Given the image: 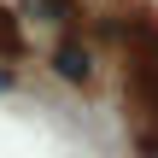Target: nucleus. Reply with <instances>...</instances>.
Returning <instances> with one entry per match:
<instances>
[{
	"label": "nucleus",
	"mask_w": 158,
	"mask_h": 158,
	"mask_svg": "<svg viewBox=\"0 0 158 158\" xmlns=\"http://www.w3.org/2000/svg\"><path fill=\"white\" fill-rule=\"evenodd\" d=\"M47 64H53V76H59V82H70V88H88V82H94V70H100V64H94V47H88V41H76V35H64V41L53 47V59H47Z\"/></svg>",
	"instance_id": "1"
},
{
	"label": "nucleus",
	"mask_w": 158,
	"mask_h": 158,
	"mask_svg": "<svg viewBox=\"0 0 158 158\" xmlns=\"http://www.w3.org/2000/svg\"><path fill=\"white\" fill-rule=\"evenodd\" d=\"M23 12L35 23H70L76 18V0H23Z\"/></svg>",
	"instance_id": "2"
},
{
	"label": "nucleus",
	"mask_w": 158,
	"mask_h": 158,
	"mask_svg": "<svg viewBox=\"0 0 158 158\" xmlns=\"http://www.w3.org/2000/svg\"><path fill=\"white\" fill-rule=\"evenodd\" d=\"M141 94H147V106L158 111V59H141Z\"/></svg>",
	"instance_id": "3"
},
{
	"label": "nucleus",
	"mask_w": 158,
	"mask_h": 158,
	"mask_svg": "<svg viewBox=\"0 0 158 158\" xmlns=\"http://www.w3.org/2000/svg\"><path fill=\"white\" fill-rule=\"evenodd\" d=\"M0 94H12V70L6 64H0Z\"/></svg>",
	"instance_id": "4"
}]
</instances>
